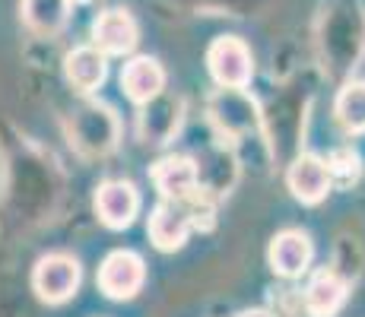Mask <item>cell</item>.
I'll use <instances>...</instances> for the list:
<instances>
[{"mask_svg": "<svg viewBox=\"0 0 365 317\" xmlns=\"http://www.w3.org/2000/svg\"><path fill=\"white\" fill-rule=\"evenodd\" d=\"M286 185H289L292 197H296L299 203H305V207L321 203L334 190L324 159L314 156V152H302V156L292 162L289 172H286Z\"/></svg>", "mask_w": 365, "mask_h": 317, "instance_id": "cell-10", "label": "cell"}, {"mask_svg": "<svg viewBox=\"0 0 365 317\" xmlns=\"http://www.w3.org/2000/svg\"><path fill=\"white\" fill-rule=\"evenodd\" d=\"M181 115H185V102L181 95H159L150 105H143V115H140V137L146 143H168V140L178 133Z\"/></svg>", "mask_w": 365, "mask_h": 317, "instance_id": "cell-12", "label": "cell"}, {"mask_svg": "<svg viewBox=\"0 0 365 317\" xmlns=\"http://www.w3.org/2000/svg\"><path fill=\"white\" fill-rule=\"evenodd\" d=\"M334 115L346 133H365V80H349L336 93Z\"/></svg>", "mask_w": 365, "mask_h": 317, "instance_id": "cell-17", "label": "cell"}, {"mask_svg": "<svg viewBox=\"0 0 365 317\" xmlns=\"http://www.w3.org/2000/svg\"><path fill=\"white\" fill-rule=\"evenodd\" d=\"M207 70L220 89H245L255 76L251 48L238 35H220L207 48Z\"/></svg>", "mask_w": 365, "mask_h": 317, "instance_id": "cell-2", "label": "cell"}, {"mask_svg": "<svg viewBox=\"0 0 365 317\" xmlns=\"http://www.w3.org/2000/svg\"><path fill=\"white\" fill-rule=\"evenodd\" d=\"M194 229V213H191V203H175V200H163L150 216V241L156 244V251L172 254L181 251Z\"/></svg>", "mask_w": 365, "mask_h": 317, "instance_id": "cell-8", "label": "cell"}, {"mask_svg": "<svg viewBox=\"0 0 365 317\" xmlns=\"http://www.w3.org/2000/svg\"><path fill=\"white\" fill-rule=\"evenodd\" d=\"M93 207H96V216L105 229L111 232H121L133 225L140 213V190L133 181H124V178H111V181H102L96 187V197H93Z\"/></svg>", "mask_w": 365, "mask_h": 317, "instance_id": "cell-5", "label": "cell"}, {"mask_svg": "<svg viewBox=\"0 0 365 317\" xmlns=\"http://www.w3.org/2000/svg\"><path fill=\"white\" fill-rule=\"evenodd\" d=\"M140 26L130 16V10L111 6L93 19V48H99L105 58H124L137 48Z\"/></svg>", "mask_w": 365, "mask_h": 317, "instance_id": "cell-6", "label": "cell"}, {"mask_svg": "<svg viewBox=\"0 0 365 317\" xmlns=\"http://www.w3.org/2000/svg\"><path fill=\"white\" fill-rule=\"evenodd\" d=\"M238 317H277V314L267 311V308H251V311H242Z\"/></svg>", "mask_w": 365, "mask_h": 317, "instance_id": "cell-19", "label": "cell"}, {"mask_svg": "<svg viewBox=\"0 0 365 317\" xmlns=\"http://www.w3.org/2000/svg\"><path fill=\"white\" fill-rule=\"evenodd\" d=\"M210 118H213V124L222 133L248 130L257 121L255 102L245 95V89H220V93L210 98Z\"/></svg>", "mask_w": 365, "mask_h": 317, "instance_id": "cell-15", "label": "cell"}, {"mask_svg": "<svg viewBox=\"0 0 365 317\" xmlns=\"http://www.w3.org/2000/svg\"><path fill=\"white\" fill-rule=\"evenodd\" d=\"M70 0H23L19 13H23V23L29 26L35 35H58L70 19Z\"/></svg>", "mask_w": 365, "mask_h": 317, "instance_id": "cell-16", "label": "cell"}, {"mask_svg": "<svg viewBox=\"0 0 365 317\" xmlns=\"http://www.w3.org/2000/svg\"><path fill=\"white\" fill-rule=\"evenodd\" d=\"M312 257H314V244L302 229L277 232L270 248H267V264H270V270L283 279H299L302 273H308Z\"/></svg>", "mask_w": 365, "mask_h": 317, "instance_id": "cell-9", "label": "cell"}, {"mask_svg": "<svg viewBox=\"0 0 365 317\" xmlns=\"http://www.w3.org/2000/svg\"><path fill=\"white\" fill-rule=\"evenodd\" d=\"M121 89L133 105H150L165 93V70L156 58H130L121 70Z\"/></svg>", "mask_w": 365, "mask_h": 317, "instance_id": "cell-11", "label": "cell"}, {"mask_svg": "<svg viewBox=\"0 0 365 317\" xmlns=\"http://www.w3.org/2000/svg\"><path fill=\"white\" fill-rule=\"evenodd\" d=\"M118 118L108 105L102 102H86L73 115L70 124V143L86 156H105L118 146Z\"/></svg>", "mask_w": 365, "mask_h": 317, "instance_id": "cell-1", "label": "cell"}, {"mask_svg": "<svg viewBox=\"0 0 365 317\" xmlns=\"http://www.w3.org/2000/svg\"><path fill=\"white\" fill-rule=\"evenodd\" d=\"M99 292L111 301H128L146 283V264L137 251H111L99 266Z\"/></svg>", "mask_w": 365, "mask_h": 317, "instance_id": "cell-4", "label": "cell"}, {"mask_svg": "<svg viewBox=\"0 0 365 317\" xmlns=\"http://www.w3.org/2000/svg\"><path fill=\"white\" fill-rule=\"evenodd\" d=\"M80 283H83L80 260L70 257V254H45L32 270V289L45 305L70 301L80 292Z\"/></svg>", "mask_w": 365, "mask_h": 317, "instance_id": "cell-3", "label": "cell"}, {"mask_svg": "<svg viewBox=\"0 0 365 317\" xmlns=\"http://www.w3.org/2000/svg\"><path fill=\"white\" fill-rule=\"evenodd\" d=\"M153 185L163 194V200L187 203L200 194V168L191 156H165L153 165L150 172Z\"/></svg>", "mask_w": 365, "mask_h": 317, "instance_id": "cell-7", "label": "cell"}, {"mask_svg": "<svg viewBox=\"0 0 365 317\" xmlns=\"http://www.w3.org/2000/svg\"><path fill=\"white\" fill-rule=\"evenodd\" d=\"M70 4H93V0H70Z\"/></svg>", "mask_w": 365, "mask_h": 317, "instance_id": "cell-20", "label": "cell"}, {"mask_svg": "<svg viewBox=\"0 0 365 317\" xmlns=\"http://www.w3.org/2000/svg\"><path fill=\"white\" fill-rule=\"evenodd\" d=\"M346 283L334 270H318L302 292V308L308 317H336V311L346 305Z\"/></svg>", "mask_w": 365, "mask_h": 317, "instance_id": "cell-14", "label": "cell"}, {"mask_svg": "<svg viewBox=\"0 0 365 317\" xmlns=\"http://www.w3.org/2000/svg\"><path fill=\"white\" fill-rule=\"evenodd\" d=\"M64 73L67 83L80 95H93L96 89L108 80V58L93 45H80L73 51H67L64 58Z\"/></svg>", "mask_w": 365, "mask_h": 317, "instance_id": "cell-13", "label": "cell"}, {"mask_svg": "<svg viewBox=\"0 0 365 317\" xmlns=\"http://www.w3.org/2000/svg\"><path fill=\"white\" fill-rule=\"evenodd\" d=\"M324 165H327V175H331V187H353L356 181H359V175H362L359 152L349 150V146L334 150L331 156L324 159Z\"/></svg>", "mask_w": 365, "mask_h": 317, "instance_id": "cell-18", "label": "cell"}]
</instances>
